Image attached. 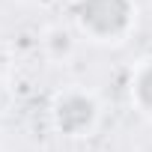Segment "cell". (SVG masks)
Listing matches in <instances>:
<instances>
[{
	"mask_svg": "<svg viewBox=\"0 0 152 152\" xmlns=\"http://www.w3.org/2000/svg\"><path fill=\"white\" fill-rule=\"evenodd\" d=\"M75 27L90 42L119 45L137 27V3L134 0H75L72 6Z\"/></svg>",
	"mask_w": 152,
	"mask_h": 152,
	"instance_id": "1",
	"label": "cell"
},
{
	"mask_svg": "<svg viewBox=\"0 0 152 152\" xmlns=\"http://www.w3.org/2000/svg\"><path fill=\"white\" fill-rule=\"evenodd\" d=\"M51 125L63 137H90L99 125V102L84 87H66L51 102Z\"/></svg>",
	"mask_w": 152,
	"mask_h": 152,
	"instance_id": "2",
	"label": "cell"
},
{
	"mask_svg": "<svg viewBox=\"0 0 152 152\" xmlns=\"http://www.w3.org/2000/svg\"><path fill=\"white\" fill-rule=\"evenodd\" d=\"M128 96H131V104L152 116V57L149 60H140L137 69L131 72V81H128Z\"/></svg>",
	"mask_w": 152,
	"mask_h": 152,
	"instance_id": "3",
	"label": "cell"
},
{
	"mask_svg": "<svg viewBox=\"0 0 152 152\" xmlns=\"http://www.w3.org/2000/svg\"><path fill=\"white\" fill-rule=\"evenodd\" d=\"M39 45H42V51H45V57H51V60H69L72 57V51H75V36H72V30H66V27H48L45 33H42V39H39Z\"/></svg>",
	"mask_w": 152,
	"mask_h": 152,
	"instance_id": "4",
	"label": "cell"
},
{
	"mask_svg": "<svg viewBox=\"0 0 152 152\" xmlns=\"http://www.w3.org/2000/svg\"><path fill=\"white\" fill-rule=\"evenodd\" d=\"M3 66H6V57H3V48H0V72H3Z\"/></svg>",
	"mask_w": 152,
	"mask_h": 152,
	"instance_id": "5",
	"label": "cell"
},
{
	"mask_svg": "<svg viewBox=\"0 0 152 152\" xmlns=\"http://www.w3.org/2000/svg\"><path fill=\"white\" fill-rule=\"evenodd\" d=\"M0 113H3V90H0Z\"/></svg>",
	"mask_w": 152,
	"mask_h": 152,
	"instance_id": "6",
	"label": "cell"
}]
</instances>
